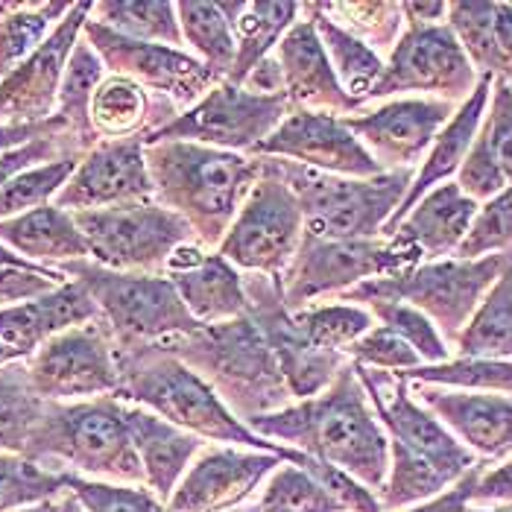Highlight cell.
Returning a JSON list of instances; mask_svg holds the SVG:
<instances>
[{
  "mask_svg": "<svg viewBox=\"0 0 512 512\" xmlns=\"http://www.w3.org/2000/svg\"><path fill=\"white\" fill-rule=\"evenodd\" d=\"M246 425L270 442L305 451L319 463L352 474L375 495L387 483L390 436L369 404L355 363H349L325 393L255 416Z\"/></svg>",
  "mask_w": 512,
  "mask_h": 512,
  "instance_id": "obj_1",
  "label": "cell"
},
{
  "mask_svg": "<svg viewBox=\"0 0 512 512\" xmlns=\"http://www.w3.org/2000/svg\"><path fill=\"white\" fill-rule=\"evenodd\" d=\"M120 390L115 398L153 410L170 425L199 436L205 442H223L235 448H252L278 454L284 463L305 466L308 454L258 436L246 422L220 401L191 366H185L164 343L118 349Z\"/></svg>",
  "mask_w": 512,
  "mask_h": 512,
  "instance_id": "obj_2",
  "label": "cell"
},
{
  "mask_svg": "<svg viewBox=\"0 0 512 512\" xmlns=\"http://www.w3.org/2000/svg\"><path fill=\"white\" fill-rule=\"evenodd\" d=\"M156 202L182 217L197 243L220 246L246 197L264 176V158L188 141L147 144Z\"/></svg>",
  "mask_w": 512,
  "mask_h": 512,
  "instance_id": "obj_3",
  "label": "cell"
},
{
  "mask_svg": "<svg viewBox=\"0 0 512 512\" xmlns=\"http://www.w3.org/2000/svg\"><path fill=\"white\" fill-rule=\"evenodd\" d=\"M164 346L191 366L240 422L293 404L267 334L249 314L223 325H199Z\"/></svg>",
  "mask_w": 512,
  "mask_h": 512,
  "instance_id": "obj_4",
  "label": "cell"
},
{
  "mask_svg": "<svg viewBox=\"0 0 512 512\" xmlns=\"http://www.w3.org/2000/svg\"><path fill=\"white\" fill-rule=\"evenodd\" d=\"M24 457L53 472L144 486V469L123 419V401L115 395L50 401Z\"/></svg>",
  "mask_w": 512,
  "mask_h": 512,
  "instance_id": "obj_5",
  "label": "cell"
},
{
  "mask_svg": "<svg viewBox=\"0 0 512 512\" xmlns=\"http://www.w3.org/2000/svg\"><path fill=\"white\" fill-rule=\"evenodd\" d=\"M296 194L305 232L319 240H381L384 226L404 202L416 170H387L372 179H346L270 158Z\"/></svg>",
  "mask_w": 512,
  "mask_h": 512,
  "instance_id": "obj_6",
  "label": "cell"
},
{
  "mask_svg": "<svg viewBox=\"0 0 512 512\" xmlns=\"http://www.w3.org/2000/svg\"><path fill=\"white\" fill-rule=\"evenodd\" d=\"M510 267L512 249L477 258V261L445 258V261L419 264L398 276L363 281L360 287L349 290L340 299L352 305H366L375 299L407 302L428 316L436 325V331L442 334V340L448 343V349H454L457 337L472 322L474 311L480 308L486 293Z\"/></svg>",
  "mask_w": 512,
  "mask_h": 512,
  "instance_id": "obj_7",
  "label": "cell"
},
{
  "mask_svg": "<svg viewBox=\"0 0 512 512\" xmlns=\"http://www.w3.org/2000/svg\"><path fill=\"white\" fill-rule=\"evenodd\" d=\"M56 270L77 281L91 296L118 349L167 343L199 328L167 276L115 273L91 258L62 264Z\"/></svg>",
  "mask_w": 512,
  "mask_h": 512,
  "instance_id": "obj_8",
  "label": "cell"
},
{
  "mask_svg": "<svg viewBox=\"0 0 512 512\" xmlns=\"http://www.w3.org/2000/svg\"><path fill=\"white\" fill-rule=\"evenodd\" d=\"M419 267V261L390 240H319L305 232L302 246L278 278L287 314L314 308L325 296H346L372 278H387Z\"/></svg>",
  "mask_w": 512,
  "mask_h": 512,
  "instance_id": "obj_9",
  "label": "cell"
},
{
  "mask_svg": "<svg viewBox=\"0 0 512 512\" xmlns=\"http://www.w3.org/2000/svg\"><path fill=\"white\" fill-rule=\"evenodd\" d=\"M74 223L88 243L91 261L115 273L164 276L176 246L197 240L191 226L156 199L77 211Z\"/></svg>",
  "mask_w": 512,
  "mask_h": 512,
  "instance_id": "obj_10",
  "label": "cell"
},
{
  "mask_svg": "<svg viewBox=\"0 0 512 512\" xmlns=\"http://www.w3.org/2000/svg\"><path fill=\"white\" fill-rule=\"evenodd\" d=\"M302 237V205L273 167V161L264 158V176L246 197L217 252L246 276H267L278 281L296 258Z\"/></svg>",
  "mask_w": 512,
  "mask_h": 512,
  "instance_id": "obj_11",
  "label": "cell"
},
{
  "mask_svg": "<svg viewBox=\"0 0 512 512\" xmlns=\"http://www.w3.org/2000/svg\"><path fill=\"white\" fill-rule=\"evenodd\" d=\"M296 112L287 94H255L243 85L217 82L194 109L150 135L144 144L188 141L226 153L252 156L261 141H267L284 118Z\"/></svg>",
  "mask_w": 512,
  "mask_h": 512,
  "instance_id": "obj_12",
  "label": "cell"
},
{
  "mask_svg": "<svg viewBox=\"0 0 512 512\" xmlns=\"http://www.w3.org/2000/svg\"><path fill=\"white\" fill-rule=\"evenodd\" d=\"M480 74L448 24L407 27L393 47L384 74L369 100H393L404 94H425L463 106L474 94ZM366 100V103H369Z\"/></svg>",
  "mask_w": 512,
  "mask_h": 512,
  "instance_id": "obj_13",
  "label": "cell"
},
{
  "mask_svg": "<svg viewBox=\"0 0 512 512\" xmlns=\"http://www.w3.org/2000/svg\"><path fill=\"white\" fill-rule=\"evenodd\" d=\"M27 369L36 393L47 401H88L120 390L118 343L103 319L50 337L27 357Z\"/></svg>",
  "mask_w": 512,
  "mask_h": 512,
  "instance_id": "obj_14",
  "label": "cell"
},
{
  "mask_svg": "<svg viewBox=\"0 0 512 512\" xmlns=\"http://www.w3.org/2000/svg\"><path fill=\"white\" fill-rule=\"evenodd\" d=\"M82 39L94 47V53L103 59L106 71H112V77L132 79L141 88H147L150 94L170 97L182 115L188 109H194L199 100L220 82L197 56H191L185 50L126 39L91 18L85 21Z\"/></svg>",
  "mask_w": 512,
  "mask_h": 512,
  "instance_id": "obj_15",
  "label": "cell"
},
{
  "mask_svg": "<svg viewBox=\"0 0 512 512\" xmlns=\"http://www.w3.org/2000/svg\"><path fill=\"white\" fill-rule=\"evenodd\" d=\"M457 109L460 106L436 97H395L378 109L343 118V123L381 170H419L436 135Z\"/></svg>",
  "mask_w": 512,
  "mask_h": 512,
  "instance_id": "obj_16",
  "label": "cell"
},
{
  "mask_svg": "<svg viewBox=\"0 0 512 512\" xmlns=\"http://www.w3.org/2000/svg\"><path fill=\"white\" fill-rule=\"evenodd\" d=\"M153 199L156 188L147 167V144L144 135H135L120 141H100L94 150H88L74 176L56 194L53 205L68 214H77Z\"/></svg>",
  "mask_w": 512,
  "mask_h": 512,
  "instance_id": "obj_17",
  "label": "cell"
},
{
  "mask_svg": "<svg viewBox=\"0 0 512 512\" xmlns=\"http://www.w3.org/2000/svg\"><path fill=\"white\" fill-rule=\"evenodd\" d=\"M252 156L284 158L319 173L346 176V179H372L387 170L366 153L355 132L334 115L319 112H290L276 132L258 144Z\"/></svg>",
  "mask_w": 512,
  "mask_h": 512,
  "instance_id": "obj_18",
  "label": "cell"
},
{
  "mask_svg": "<svg viewBox=\"0 0 512 512\" xmlns=\"http://www.w3.org/2000/svg\"><path fill=\"white\" fill-rule=\"evenodd\" d=\"M284 460L278 454L214 445L202 448L173 498L167 501L170 512H232L243 507L258 486L276 472Z\"/></svg>",
  "mask_w": 512,
  "mask_h": 512,
  "instance_id": "obj_19",
  "label": "cell"
},
{
  "mask_svg": "<svg viewBox=\"0 0 512 512\" xmlns=\"http://www.w3.org/2000/svg\"><path fill=\"white\" fill-rule=\"evenodd\" d=\"M91 6L94 3H74L50 39L9 77L0 79V123H44L56 115L59 85L85 21L91 18Z\"/></svg>",
  "mask_w": 512,
  "mask_h": 512,
  "instance_id": "obj_20",
  "label": "cell"
},
{
  "mask_svg": "<svg viewBox=\"0 0 512 512\" xmlns=\"http://www.w3.org/2000/svg\"><path fill=\"white\" fill-rule=\"evenodd\" d=\"M273 56L281 68L284 94L290 97L293 109L334 115V118H352L363 112V103L355 100L334 74L314 21L299 18L290 27V33L278 41Z\"/></svg>",
  "mask_w": 512,
  "mask_h": 512,
  "instance_id": "obj_21",
  "label": "cell"
},
{
  "mask_svg": "<svg viewBox=\"0 0 512 512\" xmlns=\"http://www.w3.org/2000/svg\"><path fill=\"white\" fill-rule=\"evenodd\" d=\"M410 384V381H407ZM413 395L457 436L477 460L504 463L512 457V398L410 384Z\"/></svg>",
  "mask_w": 512,
  "mask_h": 512,
  "instance_id": "obj_22",
  "label": "cell"
},
{
  "mask_svg": "<svg viewBox=\"0 0 512 512\" xmlns=\"http://www.w3.org/2000/svg\"><path fill=\"white\" fill-rule=\"evenodd\" d=\"M167 278L199 325H223L249 314L243 273L220 252L188 243L173 255Z\"/></svg>",
  "mask_w": 512,
  "mask_h": 512,
  "instance_id": "obj_23",
  "label": "cell"
},
{
  "mask_svg": "<svg viewBox=\"0 0 512 512\" xmlns=\"http://www.w3.org/2000/svg\"><path fill=\"white\" fill-rule=\"evenodd\" d=\"M477 208L480 205L466 197L457 182H445L425 199H419V205L387 240L395 249L413 255L419 264L454 258L472 229Z\"/></svg>",
  "mask_w": 512,
  "mask_h": 512,
  "instance_id": "obj_24",
  "label": "cell"
},
{
  "mask_svg": "<svg viewBox=\"0 0 512 512\" xmlns=\"http://www.w3.org/2000/svg\"><path fill=\"white\" fill-rule=\"evenodd\" d=\"M492 85H495V77L483 74L474 94L454 112V118L445 123V129L436 135V141L431 144L428 156L422 158L419 170H416V179L407 191L404 202L398 205V211L393 214V220L384 226L381 232V240L393 237V232L401 226V220L419 205V199H425L434 188L451 182V176L460 173L463 161L469 158L474 147V138L480 132V123H483V115H486V106H489V97H492Z\"/></svg>",
  "mask_w": 512,
  "mask_h": 512,
  "instance_id": "obj_25",
  "label": "cell"
},
{
  "mask_svg": "<svg viewBox=\"0 0 512 512\" xmlns=\"http://www.w3.org/2000/svg\"><path fill=\"white\" fill-rule=\"evenodd\" d=\"M123 419H126L132 445L144 469V486L156 495L158 504L167 507L185 472L202 454L205 439L188 434L170 425L167 419L156 416L153 410L129 404V401H123Z\"/></svg>",
  "mask_w": 512,
  "mask_h": 512,
  "instance_id": "obj_26",
  "label": "cell"
},
{
  "mask_svg": "<svg viewBox=\"0 0 512 512\" xmlns=\"http://www.w3.org/2000/svg\"><path fill=\"white\" fill-rule=\"evenodd\" d=\"M97 319H100V311L91 302V296L77 281L68 278L62 287L44 293L39 299L0 308V343L15 349L27 360L36 355L50 337L85 325V322H97Z\"/></svg>",
  "mask_w": 512,
  "mask_h": 512,
  "instance_id": "obj_27",
  "label": "cell"
},
{
  "mask_svg": "<svg viewBox=\"0 0 512 512\" xmlns=\"http://www.w3.org/2000/svg\"><path fill=\"white\" fill-rule=\"evenodd\" d=\"M0 243L15 255L41 264V267H62L71 261H85L88 243L74 223V214L50 205L27 211L21 217L0 223Z\"/></svg>",
  "mask_w": 512,
  "mask_h": 512,
  "instance_id": "obj_28",
  "label": "cell"
},
{
  "mask_svg": "<svg viewBox=\"0 0 512 512\" xmlns=\"http://www.w3.org/2000/svg\"><path fill=\"white\" fill-rule=\"evenodd\" d=\"M448 27L480 77L512 85V3H448Z\"/></svg>",
  "mask_w": 512,
  "mask_h": 512,
  "instance_id": "obj_29",
  "label": "cell"
},
{
  "mask_svg": "<svg viewBox=\"0 0 512 512\" xmlns=\"http://www.w3.org/2000/svg\"><path fill=\"white\" fill-rule=\"evenodd\" d=\"M237 44V62L229 82L243 85L267 56H273L278 41L299 21L302 3H261V0H232L220 3Z\"/></svg>",
  "mask_w": 512,
  "mask_h": 512,
  "instance_id": "obj_30",
  "label": "cell"
},
{
  "mask_svg": "<svg viewBox=\"0 0 512 512\" xmlns=\"http://www.w3.org/2000/svg\"><path fill=\"white\" fill-rule=\"evenodd\" d=\"M103 79H106L103 59L94 53V47L88 41L79 39L71 59H68L62 85H59L56 115L65 120L71 138L77 141L82 153H88L100 144V135L94 129V120H91V103H94V94H97Z\"/></svg>",
  "mask_w": 512,
  "mask_h": 512,
  "instance_id": "obj_31",
  "label": "cell"
},
{
  "mask_svg": "<svg viewBox=\"0 0 512 512\" xmlns=\"http://www.w3.org/2000/svg\"><path fill=\"white\" fill-rule=\"evenodd\" d=\"M47 398H41L30 381L27 360H12L0 366V454L24 457L30 439L47 413Z\"/></svg>",
  "mask_w": 512,
  "mask_h": 512,
  "instance_id": "obj_32",
  "label": "cell"
},
{
  "mask_svg": "<svg viewBox=\"0 0 512 512\" xmlns=\"http://www.w3.org/2000/svg\"><path fill=\"white\" fill-rule=\"evenodd\" d=\"M302 9L311 15L316 33H319V41H322V47H325V53L331 59V68H334V74L340 79V85L366 106V100H369L372 88L378 85L387 62L369 44H363L352 33H346L337 24H331L314 3H305Z\"/></svg>",
  "mask_w": 512,
  "mask_h": 512,
  "instance_id": "obj_33",
  "label": "cell"
},
{
  "mask_svg": "<svg viewBox=\"0 0 512 512\" xmlns=\"http://www.w3.org/2000/svg\"><path fill=\"white\" fill-rule=\"evenodd\" d=\"M451 352L477 360H512V267L486 293Z\"/></svg>",
  "mask_w": 512,
  "mask_h": 512,
  "instance_id": "obj_34",
  "label": "cell"
},
{
  "mask_svg": "<svg viewBox=\"0 0 512 512\" xmlns=\"http://www.w3.org/2000/svg\"><path fill=\"white\" fill-rule=\"evenodd\" d=\"M91 21L135 41H150L182 50V27L176 3L167 0H103L91 6Z\"/></svg>",
  "mask_w": 512,
  "mask_h": 512,
  "instance_id": "obj_35",
  "label": "cell"
},
{
  "mask_svg": "<svg viewBox=\"0 0 512 512\" xmlns=\"http://www.w3.org/2000/svg\"><path fill=\"white\" fill-rule=\"evenodd\" d=\"M182 39L197 53V59L220 79L229 82L237 62L235 33L220 9V3H202V0H185L176 3Z\"/></svg>",
  "mask_w": 512,
  "mask_h": 512,
  "instance_id": "obj_36",
  "label": "cell"
},
{
  "mask_svg": "<svg viewBox=\"0 0 512 512\" xmlns=\"http://www.w3.org/2000/svg\"><path fill=\"white\" fill-rule=\"evenodd\" d=\"M71 9L74 3H12L0 18V79L27 62Z\"/></svg>",
  "mask_w": 512,
  "mask_h": 512,
  "instance_id": "obj_37",
  "label": "cell"
},
{
  "mask_svg": "<svg viewBox=\"0 0 512 512\" xmlns=\"http://www.w3.org/2000/svg\"><path fill=\"white\" fill-rule=\"evenodd\" d=\"M410 384H428L445 390L466 393H512V360H477V357H454L436 366H419L401 375Z\"/></svg>",
  "mask_w": 512,
  "mask_h": 512,
  "instance_id": "obj_38",
  "label": "cell"
},
{
  "mask_svg": "<svg viewBox=\"0 0 512 512\" xmlns=\"http://www.w3.org/2000/svg\"><path fill=\"white\" fill-rule=\"evenodd\" d=\"M314 6L331 24L369 44L378 56L381 50L393 53V47L407 30L401 3H314Z\"/></svg>",
  "mask_w": 512,
  "mask_h": 512,
  "instance_id": "obj_39",
  "label": "cell"
},
{
  "mask_svg": "<svg viewBox=\"0 0 512 512\" xmlns=\"http://www.w3.org/2000/svg\"><path fill=\"white\" fill-rule=\"evenodd\" d=\"M232 512H343L340 504L322 489L314 474L281 463L276 472L264 480V492L258 501L243 504Z\"/></svg>",
  "mask_w": 512,
  "mask_h": 512,
  "instance_id": "obj_40",
  "label": "cell"
},
{
  "mask_svg": "<svg viewBox=\"0 0 512 512\" xmlns=\"http://www.w3.org/2000/svg\"><path fill=\"white\" fill-rule=\"evenodd\" d=\"M65 492V472L44 469L18 454H0V512H18L47 501H59Z\"/></svg>",
  "mask_w": 512,
  "mask_h": 512,
  "instance_id": "obj_41",
  "label": "cell"
},
{
  "mask_svg": "<svg viewBox=\"0 0 512 512\" xmlns=\"http://www.w3.org/2000/svg\"><path fill=\"white\" fill-rule=\"evenodd\" d=\"M290 319L293 328L311 346L343 355L369 328H375V316L360 305H314L299 314H290Z\"/></svg>",
  "mask_w": 512,
  "mask_h": 512,
  "instance_id": "obj_42",
  "label": "cell"
},
{
  "mask_svg": "<svg viewBox=\"0 0 512 512\" xmlns=\"http://www.w3.org/2000/svg\"><path fill=\"white\" fill-rule=\"evenodd\" d=\"M360 308H366L369 314L375 316L378 325H384L393 334H398L416 355L422 357L425 366H436V363L451 360V349L442 340V334L436 331L434 322L422 311H416L413 305L393 302V299H375V302H366Z\"/></svg>",
  "mask_w": 512,
  "mask_h": 512,
  "instance_id": "obj_43",
  "label": "cell"
},
{
  "mask_svg": "<svg viewBox=\"0 0 512 512\" xmlns=\"http://www.w3.org/2000/svg\"><path fill=\"white\" fill-rule=\"evenodd\" d=\"M79 161L82 158H62L15 176L6 188H0V223L36 211L41 205H50L65 188V182L74 176Z\"/></svg>",
  "mask_w": 512,
  "mask_h": 512,
  "instance_id": "obj_44",
  "label": "cell"
},
{
  "mask_svg": "<svg viewBox=\"0 0 512 512\" xmlns=\"http://www.w3.org/2000/svg\"><path fill=\"white\" fill-rule=\"evenodd\" d=\"M474 150L489 158L504 176L507 188H512V85L504 79H495L492 85V97L474 138Z\"/></svg>",
  "mask_w": 512,
  "mask_h": 512,
  "instance_id": "obj_45",
  "label": "cell"
},
{
  "mask_svg": "<svg viewBox=\"0 0 512 512\" xmlns=\"http://www.w3.org/2000/svg\"><path fill=\"white\" fill-rule=\"evenodd\" d=\"M512 249V188L501 191L498 197L483 202L477 208L472 229L460 243L457 255L460 261H477L486 255L510 252Z\"/></svg>",
  "mask_w": 512,
  "mask_h": 512,
  "instance_id": "obj_46",
  "label": "cell"
},
{
  "mask_svg": "<svg viewBox=\"0 0 512 512\" xmlns=\"http://www.w3.org/2000/svg\"><path fill=\"white\" fill-rule=\"evenodd\" d=\"M68 474V492L77 498L85 512H158L156 495L147 486H129V483H109V480H91Z\"/></svg>",
  "mask_w": 512,
  "mask_h": 512,
  "instance_id": "obj_47",
  "label": "cell"
},
{
  "mask_svg": "<svg viewBox=\"0 0 512 512\" xmlns=\"http://www.w3.org/2000/svg\"><path fill=\"white\" fill-rule=\"evenodd\" d=\"M346 357L357 363V366H366V369H381V372H395V375H404L410 369H419L425 366L422 357L416 355L398 334H393L390 328L384 325H375L369 328L357 343H352L346 349Z\"/></svg>",
  "mask_w": 512,
  "mask_h": 512,
  "instance_id": "obj_48",
  "label": "cell"
},
{
  "mask_svg": "<svg viewBox=\"0 0 512 512\" xmlns=\"http://www.w3.org/2000/svg\"><path fill=\"white\" fill-rule=\"evenodd\" d=\"M512 504V457L483 469L472 492V510H501Z\"/></svg>",
  "mask_w": 512,
  "mask_h": 512,
  "instance_id": "obj_49",
  "label": "cell"
},
{
  "mask_svg": "<svg viewBox=\"0 0 512 512\" xmlns=\"http://www.w3.org/2000/svg\"><path fill=\"white\" fill-rule=\"evenodd\" d=\"M483 469H489V463H477L472 472L466 474V477H460L448 492H442V495H436L431 501H425L419 507H410V510L404 512H469L472 510V492Z\"/></svg>",
  "mask_w": 512,
  "mask_h": 512,
  "instance_id": "obj_50",
  "label": "cell"
},
{
  "mask_svg": "<svg viewBox=\"0 0 512 512\" xmlns=\"http://www.w3.org/2000/svg\"><path fill=\"white\" fill-rule=\"evenodd\" d=\"M243 88H249L255 94H284V79H281L276 56H267L249 77L243 79Z\"/></svg>",
  "mask_w": 512,
  "mask_h": 512,
  "instance_id": "obj_51",
  "label": "cell"
},
{
  "mask_svg": "<svg viewBox=\"0 0 512 512\" xmlns=\"http://www.w3.org/2000/svg\"><path fill=\"white\" fill-rule=\"evenodd\" d=\"M407 27H436L448 24V3H401Z\"/></svg>",
  "mask_w": 512,
  "mask_h": 512,
  "instance_id": "obj_52",
  "label": "cell"
},
{
  "mask_svg": "<svg viewBox=\"0 0 512 512\" xmlns=\"http://www.w3.org/2000/svg\"><path fill=\"white\" fill-rule=\"evenodd\" d=\"M0 267H18V270H30V273H41V276H50V278H68V276H62L59 270H53V267H41V264H33V261H27V258L15 255V252H12V249H6L3 243H0Z\"/></svg>",
  "mask_w": 512,
  "mask_h": 512,
  "instance_id": "obj_53",
  "label": "cell"
},
{
  "mask_svg": "<svg viewBox=\"0 0 512 512\" xmlns=\"http://www.w3.org/2000/svg\"><path fill=\"white\" fill-rule=\"evenodd\" d=\"M56 512H85V510H82V504H79L71 492H65V495L59 498V507H56Z\"/></svg>",
  "mask_w": 512,
  "mask_h": 512,
  "instance_id": "obj_54",
  "label": "cell"
},
{
  "mask_svg": "<svg viewBox=\"0 0 512 512\" xmlns=\"http://www.w3.org/2000/svg\"><path fill=\"white\" fill-rule=\"evenodd\" d=\"M12 360H24V357L18 355L15 349H9V346L0 343V366H6V363H12Z\"/></svg>",
  "mask_w": 512,
  "mask_h": 512,
  "instance_id": "obj_55",
  "label": "cell"
},
{
  "mask_svg": "<svg viewBox=\"0 0 512 512\" xmlns=\"http://www.w3.org/2000/svg\"><path fill=\"white\" fill-rule=\"evenodd\" d=\"M59 507V501H47V504H39V507H27V510H18V512H56Z\"/></svg>",
  "mask_w": 512,
  "mask_h": 512,
  "instance_id": "obj_56",
  "label": "cell"
},
{
  "mask_svg": "<svg viewBox=\"0 0 512 512\" xmlns=\"http://www.w3.org/2000/svg\"><path fill=\"white\" fill-rule=\"evenodd\" d=\"M9 6H12V3H3V0H0V18H3L6 12H9Z\"/></svg>",
  "mask_w": 512,
  "mask_h": 512,
  "instance_id": "obj_57",
  "label": "cell"
},
{
  "mask_svg": "<svg viewBox=\"0 0 512 512\" xmlns=\"http://www.w3.org/2000/svg\"><path fill=\"white\" fill-rule=\"evenodd\" d=\"M469 512H507V510H469Z\"/></svg>",
  "mask_w": 512,
  "mask_h": 512,
  "instance_id": "obj_58",
  "label": "cell"
},
{
  "mask_svg": "<svg viewBox=\"0 0 512 512\" xmlns=\"http://www.w3.org/2000/svg\"><path fill=\"white\" fill-rule=\"evenodd\" d=\"M158 512H170V510H167V507H164V504H161V507H158Z\"/></svg>",
  "mask_w": 512,
  "mask_h": 512,
  "instance_id": "obj_59",
  "label": "cell"
},
{
  "mask_svg": "<svg viewBox=\"0 0 512 512\" xmlns=\"http://www.w3.org/2000/svg\"><path fill=\"white\" fill-rule=\"evenodd\" d=\"M501 510H507V512H512V504H510V507H501Z\"/></svg>",
  "mask_w": 512,
  "mask_h": 512,
  "instance_id": "obj_60",
  "label": "cell"
},
{
  "mask_svg": "<svg viewBox=\"0 0 512 512\" xmlns=\"http://www.w3.org/2000/svg\"><path fill=\"white\" fill-rule=\"evenodd\" d=\"M0 308H3V305H0Z\"/></svg>",
  "mask_w": 512,
  "mask_h": 512,
  "instance_id": "obj_61",
  "label": "cell"
}]
</instances>
